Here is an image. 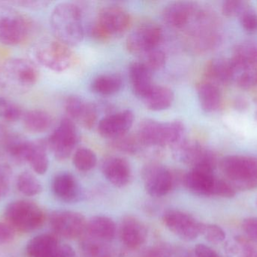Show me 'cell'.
<instances>
[{
	"instance_id": "cell-1",
	"label": "cell",
	"mask_w": 257,
	"mask_h": 257,
	"mask_svg": "<svg viewBox=\"0 0 257 257\" xmlns=\"http://www.w3.org/2000/svg\"><path fill=\"white\" fill-rule=\"evenodd\" d=\"M50 23L56 39L65 45L76 46L82 42V14L77 5L70 3L57 5L53 9Z\"/></svg>"
},
{
	"instance_id": "cell-2",
	"label": "cell",
	"mask_w": 257,
	"mask_h": 257,
	"mask_svg": "<svg viewBox=\"0 0 257 257\" xmlns=\"http://www.w3.org/2000/svg\"><path fill=\"white\" fill-rule=\"evenodd\" d=\"M220 169L235 190L248 191L257 188V157L228 155L220 162Z\"/></svg>"
},
{
	"instance_id": "cell-3",
	"label": "cell",
	"mask_w": 257,
	"mask_h": 257,
	"mask_svg": "<svg viewBox=\"0 0 257 257\" xmlns=\"http://www.w3.org/2000/svg\"><path fill=\"white\" fill-rule=\"evenodd\" d=\"M6 223L18 232H34L40 229L45 222V214L40 206L28 200L11 202L4 212Z\"/></svg>"
},
{
	"instance_id": "cell-4",
	"label": "cell",
	"mask_w": 257,
	"mask_h": 257,
	"mask_svg": "<svg viewBox=\"0 0 257 257\" xmlns=\"http://www.w3.org/2000/svg\"><path fill=\"white\" fill-rule=\"evenodd\" d=\"M186 188L196 196L232 198L236 190L226 180L214 176V172L192 168L183 178Z\"/></svg>"
},
{
	"instance_id": "cell-5",
	"label": "cell",
	"mask_w": 257,
	"mask_h": 257,
	"mask_svg": "<svg viewBox=\"0 0 257 257\" xmlns=\"http://www.w3.org/2000/svg\"><path fill=\"white\" fill-rule=\"evenodd\" d=\"M33 21L17 9L0 8V44L15 46L26 42L33 33Z\"/></svg>"
},
{
	"instance_id": "cell-6",
	"label": "cell",
	"mask_w": 257,
	"mask_h": 257,
	"mask_svg": "<svg viewBox=\"0 0 257 257\" xmlns=\"http://www.w3.org/2000/svg\"><path fill=\"white\" fill-rule=\"evenodd\" d=\"M192 21L195 24L187 35V43L190 49L202 53L215 48L220 38L214 15L208 11L197 9Z\"/></svg>"
},
{
	"instance_id": "cell-7",
	"label": "cell",
	"mask_w": 257,
	"mask_h": 257,
	"mask_svg": "<svg viewBox=\"0 0 257 257\" xmlns=\"http://www.w3.org/2000/svg\"><path fill=\"white\" fill-rule=\"evenodd\" d=\"M130 24L131 17L127 11L120 6H106L99 11L91 30L92 36L99 41H108L126 33Z\"/></svg>"
},
{
	"instance_id": "cell-8",
	"label": "cell",
	"mask_w": 257,
	"mask_h": 257,
	"mask_svg": "<svg viewBox=\"0 0 257 257\" xmlns=\"http://www.w3.org/2000/svg\"><path fill=\"white\" fill-rule=\"evenodd\" d=\"M71 47L57 39H42L33 48L36 60L50 70L61 72L67 70L74 61Z\"/></svg>"
},
{
	"instance_id": "cell-9",
	"label": "cell",
	"mask_w": 257,
	"mask_h": 257,
	"mask_svg": "<svg viewBox=\"0 0 257 257\" xmlns=\"http://www.w3.org/2000/svg\"><path fill=\"white\" fill-rule=\"evenodd\" d=\"M1 72L5 84L18 89L33 87L40 75L37 66L33 62L19 57L6 60Z\"/></svg>"
},
{
	"instance_id": "cell-10",
	"label": "cell",
	"mask_w": 257,
	"mask_h": 257,
	"mask_svg": "<svg viewBox=\"0 0 257 257\" xmlns=\"http://www.w3.org/2000/svg\"><path fill=\"white\" fill-rule=\"evenodd\" d=\"M172 149L176 160L191 166L192 168L205 169L214 172L217 165L215 154L199 142L186 138Z\"/></svg>"
},
{
	"instance_id": "cell-11",
	"label": "cell",
	"mask_w": 257,
	"mask_h": 257,
	"mask_svg": "<svg viewBox=\"0 0 257 257\" xmlns=\"http://www.w3.org/2000/svg\"><path fill=\"white\" fill-rule=\"evenodd\" d=\"M46 141L48 149L57 160L67 159L72 155L78 141L75 122L69 118L62 119Z\"/></svg>"
},
{
	"instance_id": "cell-12",
	"label": "cell",
	"mask_w": 257,
	"mask_h": 257,
	"mask_svg": "<svg viewBox=\"0 0 257 257\" xmlns=\"http://www.w3.org/2000/svg\"><path fill=\"white\" fill-rule=\"evenodd\" d=\"M145 190L153 197L169 194L175 185V177L170 169L158 162L147 164L142 169Z\"/></svg>"
},
{
	"instance_id": "cell-13",
	"label": "cell",
	"mask_w": 257,
	"mask_h": 257,
	"mask_svg": "<svg viewBox=\"0 0 257 257\" xmlns=\"http://www.w3.org/2000/svg\"><path fill=\"white\" fill-rule=\"evenodd\" d=\"M49 222L55 234L66 239L81 238L87 231V221L85 217L75 211H54L50 215Z\"/></svg>"
},
{
	"instance_id": "cell-14",
	"label": "cell",
	"mask_w": 257,
	"mask_h": 257,
	"mask_svg": "<svg viewBox=\"0 0 257 257\" xmlns=\"http://www.w3.org/2000/svg\"><path fill=\"white\" fill-rule=\"evenodd\" d=\"M163 39V30L154 23H145L136 27L126 39V48L133 54H142L156 49Z\"/></svg>"
},
{
	"instance_id": "cell-15",
	"label": "cell",
	"mask_w": 257,
	"mask_h": 257,
	"mask_svg": "<svg viewBox=\"0 0 257 257\" xmlns=\"http://www.w3.org/2000/svg\"><path fill=\"white\" fill-rule=\"evenodd\" d=\"M165 226L184 241H193L201 235L202 223L179 210H169L163 217Z\"/></svg>"
},
{
	"instance_id": "cell-16",
	"label": "cell",
	"mask_w": 257,
	"mask_h": 257,
	"mask_svg": "<svg viewBox=\"0 0 257 257\" xmlns=\"http://www.w3.org/2000/svg\"><path fill=\"white\" fill-rule=\"evenodd\" d=\"M68 117L78 122L86 129H91L97 120V109L92 103L87 102L76 95L69 96L65 102Z\"/></svg>"
},
{
	"instance_id": "cell-17",
	"label": "cell",
	"mask_w": 257,
	"mask_h": 257,
	"mask_svg": "<svg viewBox=\"0 0 257 257\" xmlns=\"http://www.w3.org/2000/svg\"><path fill=\"white\" fill-rule=\"evenodd\" d=\"M134 119V114L131 110L113 113L101 119L98 131L104 138L114 140L128 133Z\"/></svg>"
},
{
	"instance_id": "cell-18",
	"label": "cell",
	"mask_w": 257,
	"mask_h": 257,
	"mask_svg": "<svg viewBox=\"0 0 257 257\" xmlns=\"http://www.w3.org/2000/svg\"><path fill=\"white\" fill-rule=\"evenodd\" d=\"M119 236L126 248L139 250L146 242L148 229L139 219L133 216H126L120 221Z\"/></svg>"
},
{
	"instance_id": "cell-19",
	"label": "cell",
	"mask_w": 257,
	"mask_h": 257,
	"mask_svg": "<svg viewBox=\"0 0 257 257\" xmlns=\"http://www.w3.org/2000/svg\"><path fill=\"white\" fill-rule=\"evenodd\" d=\"M136 136L143 147V150L166 147L164 122L145 119L139 124Z\"/></svg>"
},
{
	"instance_id": "cell-20",
	"label": "cell",
	"mask_w": 257,
	"mask_h": 257,
	"mask_svg": "<svg viewBox=\"0 0 257 257\" xmlns=\"http://www.w3.org/2000/svg\"><path fill=\"white\" fill-rule=\"evenodd\" d=\"M197 6L190 2H174L166 6L163 12L165 22L172 28L183 29L193 21Z\"/></svg>"
},
{
	"instance_id": "cell-21",
	"label": "cell",
	"mask_w": 257,
	"mask_h": 257,
	"mask_svg": "<svg viewBox=\"0 0 257 257\" xmlns=\"http://www.w3.org/2000/svg\"><path fill=\"white\" fill-rule=\"evenodd\" d=\"M54 196L66 203H74L81 200L82 191L76 178L68 172H62L54 177L51 184Z\"/></svg>"
},
{
	"instance_id": "cell-22",
	"label": "cell",
	"mask_w": 257,
	"mask_h": 257,
	"mask_svg": "<svg viewBox=\"0 0 257 257\" xmlns=\"http://www.w3.org/2000/svg\"><path fill=\"white\" fill-rule=\"evenodd\" d=\"M236 72L231 59L216 57L208 62L204 73L206 81L219 86L229 84L235 78Z\"/></svg>"
},
{
	"instance_id": "cell-23",
	"label": "cell",
	"mask_w": 257,
	"mask_h": 257,
	"mask_svg": "<svg viewBox=\"0 0 257 257\" xmlns=\"http://www.w3.org/2000/svg\"><path fill=\"white\" fill-rule=\"evenodd\" d=\"M102 172L105 178L114 187H126L132 178L130 163L120 157H109L102 162Z\"/></svg>"
},
{
	"instance_id": "cell-24",
	"label": "cell",
	"mask_w": 257,
	"mask_h": 257,
	"mask_svg": "<svg viewBox=\"0 0 257 257\" xmlns=\"http://www.w3.org/2000/svg\"><path fill=\"white\" fill-rule=\"evenodd\" d=\"M60 246L55 235L40 234L28 241L26 253L28 257H57Z\"/></svg>"
},
{
	"instance_id": "cell-25",
	"label": "cell",
	"mask_w": 257,
	"mask_h": 257,
	"mask_svg": "<svg viewBox=\"0 0 257 257\" xmlns=\"http://www.w3.org/2000/svg\"><path fill=\"white\" fill-rule=\"evenodd\" d=\"M132 89L136 96L143 98L152 89V71L142 62H133L128 68Z\"/></svg>"
},
{
	"instance_id": "cell-26",
	"label": "cell",
	"mask_w": 257,
	"mask_h": 257,
	"mask_svg": "<svg viewBox=\"0 0 257 257\" xmlns=\"http://www.w3.org/2000/svg\"><path fill=\"white\" fill-rule=\"evenodd\" d=\"M230 59L237 71L257 69V42L244 41L237 44Z\"/></svg>"
},
{
	"instance_id": "cell-27",
	"label": "cell",
	"mask_w": 257,
	"mask_h": 257,
	"mask_svg": "<svg viewBox=\"0 0 257 257\" xmlns=\"http://www.w3.org/2000/svg\"><path fill=\"white\" fill-rule=\"evenodd\" d=\"M48 144L46 140H39L30 141L25 162L28 163L35 173L43 175L49 167L48 156Z\"/></svg>"
},
{
	"instance_id": "cell-28",
	"label": "cell",
	"mask_w": 257,
	"mask_h": 257,
	"mask_svg": "<svg viewBox=\"0 0 257 257\" xmlns=\"http://www.w3.org/2000/svg\"><path fill=\"white\" fill-rule=\"evenodd\" d=\"M117 226L112 219L106 216H95L87 221L86 235L101 241L110 242L115 238Z\"/></svg>"
},
{
	"instance_id": "cell-29",
	"label": "cell",
	"mask_w": 257,
	"mask_h": 257,
	"mask_svg": "<svg viewBox=\"0 0 257 257\" xmlns=\"http://www.w3.org/2000/svg\"><path fill=\"white\" fill-rule=\"evenodd\" d=\"M198 99L201 108L207 113L218 110L222 103L220 87L214 83L204 80L197 85Z\"/></svg>"
},
{
	"instance_id": "cell-30",
	"label": "cell",
	"mask_w": 257,
	"mask_h": 257,
	"mask_svg": "<svg viewBox=\"0 0 257 257\" xmlns=\"http://www.w3.org/2000/svg\"><path fill=\"white\" fill-rule=\"evenodd\" d=\"M173 92L169 88L154 85L148 94L142 98L145 107L153 111L167 110L174 101Z\"/></svg>"
},
{
	"instance_id": "cell-31",
	"label": "cell",
	"mask_w": 257,
	"mask_h": 257,
	"mask_svg": "<svg viewBox=\"0 0 257 257\" xmlns=\"http://www.w3.org/2000/svg\"><path fill=\"white\" fill-rule=\"evenodd\" d=\"M22 119L25 129L33 134H40L48 131L53 121L49 113L38 109L24 113Z\"/></svg>"
},
{
	"instance_id": "cell-32",
	"label": "cell",
	"mask_w": 257,
	"mask_h": 257,
	"mask_svg": "<svg viewBox=\"0 0 257 257\" xmlns=\"http://www.w3.org/2000/svg\"><path fill=\"white\" fill-rule=\"evenodd\" d=\"M109 243L85 234L81 238L80 249L84 257H114V248Z\"/></svg>"
},
{
	"instance_id": "cell-33",
	"label": "cell",
	"mask_w": 257,
	"mask_h": 257,
	"mask_svg": "<svg viewBox=\"0 0 257 257\" xmlns=\"http://www.w3.org/2000/svg\"><path fill=\"white\" fill-rule=\"evenodd\" d=\"M227 257H257V242L244 236H236L226 245Z\"/></svg>"
},
{
	"instance_id": "cell-34",
	"label": "cell",
	"mask_w": 257,
	"mask_h": 257,
	"mask_svg": "<svg viewBox=\"0 0 257 257\" xmlns=\"http://www.w3.org/2000/svg\"><path fill=\"white\" fill-rule=\"evenodd\" d=\"M123 86L121 77L117 74H104L96 77L90 84L91 90L98 95L108 96L120 92Z\"/></svg>"
},
{
	"instance_id": "cell-35",
	"label": "cell",
	"mask_w": 257,
	"mask_h": 257,
	"mask_svg": "<svg viewBox=\"0 0 257 257\" xmlns=\"http://www.w3.org/2000/svg\"><path fill=\"white\" fill-rule=\"evenodd\" d=\"M16 185L18 191L28 197L38 196L43 189L39 180L29 172H22L18 175Z\"/></svg>"
},
{
	"instance_id": "cell-36",
	"label": "cell",
	"mask_w": 257,
	"mask_h": 257,
	"mask_svg": "<svg viewBox=\"0 0 257 257\" xmlns=\"http://www.w3.org/2000/svg\"><path fill=\"white\" fill-rule=\"evenodd\" d=\"M110 145L113 149L130 155H136L143 151V147L136 134H131L127 133L121 137L111 140Z\"/></svg>"
},
{
	"instance_id": "cell-37",
	"label": "cell",
	"mask_w": 257,
	"mask_h": 257,
	"mask_svg": "<svg viewBox=\"0 0 257 257\" xmlns=\"http://www.w3.org/2000/svg\"><path fill=\"white\" fill-rule=\"evenodd\" d=\"M97 163V157L91 149L80 148L73 155V164L79 172H87L94 168Z\"/></svg>"
},
{
	"instance_id": "cell-38",
	"label": "cell",
	"mask_w": 257,
	"mask_h": 257,
	"mask_svg": "<svg viewBox=\"0 0 257 257\" xmlns=\"http://www.w3.org/2000/svg\"><path fill=\"white\" fill-rule=\"evenodd\" d=\"M23 115L24 113L18 104L5 97L0 96V119L9 122H16L22 119Z\"/></svg>"
},
{
	"instance_id": "cell-39",
	"label": "cell",
	"mask_w": 257,
	"mask_h": 257,
	"mask_svg": "<svg viewBox=\"0 0 257 257\" xmlns=\"http://www.w3.org/2000/svg\"><path fill=\"white\" fill-rule=\"evenodd\" d=\"M201 235H203L207 241L214 244L223 242L226 238L224 230L220 226L214 224L202 223Z\"/></svg>"
},
{
	"instance_id": "cell-40",
	"label": "cell",
	"mask_w": 257,
	"mask_h": 257,
	"mask_svg": "<svg viewBox=\"0 0 257 257\" xmlns=\"http://www.w3.org/2000/svg\"><path fill=\"white\" fill-rule=\"evenodd\" d=\"M142 63L151 71L158 70L166 64V55L161 50L156 49L145 54Z\"/></svg>"
},
{
	"instance_id": "cell-41",
	"label": "cell",
	"mask_w": 257,
	"mask_h": 257,
	"mask_svg": "<svg viewBox=\"0 0 257 257\" xmlns=\"http://www.w3.org/2000/svg\"><path fill=\"white\" fill-rule=\"evenodd\" d=\"M250 8L249 3L239 0H229L223 2L222 5V12L223 15L229 18L241 16V14Z\"/></svg>"
},
{
	"instance_id": "cell-42",
	"label": "cell",
	"mask_w": 257,
	"mask_h": 257,
	"mask_svg": "<svg viewBox=\"0 0 257 257\" xmlns=\"http://www.w3.org/2000/svg\"><path fill=\"white\" fill-rule=\"evenodd\" d=\"M174 249L169 244H158L147 247L138 257H173Z\"/></svg>"
},
{
	"instance_id": "cell-43",
	"label": "cell",
	"mask_w": 257,
	"mask_h": 257,
	"mask_svg": "<svg viewBox=\"0 0 257 257\" xmlns=\"http://www.w3.org/2000/svg\"><path fill=\"white\" fill-rule=\"evenodd\" d=\"M237 85L243 90H250L257 86V69L241 70L236 78Z\"/></svg>"
},
{
	"instance_id": "cell-44",
	"label": "cell",
	"mask_w": 257,
	"mask_h": 257,
	"mask_svg": "<svg viewBox=\"0 0 257 257\" xmlns=\"http://www.w3.org/2000/svg\"><path fill=\"white\" fill-rule=\"evenodd\" d=\"M240 24L244 31L250 34L257 33V14L253 9H247L239 17Z\"/></svg>"
},
{
	"instance_id": "cell-45",
	"label": "cell",
	"mask_w": 257,
	"mask_h": 257,
	"mask_svg": "<svg viewBox=\"0 0 257 257\" xmlns=\"http://www.w3.org/2000/svg\"><path fill=\"white\" fill-rule=\"evenodd\" d=\"M12 172L8 164H0V196L7 194L10 187Z\"/></svg>"
},
{
	"instance_id": "cell-46",
	"label": "cell",
	"mask_w": 257,
	"mask_h": 257,
	"mask_svg": "<svg viewBox=\"0 0 257 257\" xmlns=\"http://www.w3.org/2000/svg\"><path fill=\"white\" fill-rule=\"evenodd\" d=\"M246 237L257 242V217L245 219L241 225Z\"/></svg>"
},
{
	"instance_id": "cell-47",
	"label": "cell",
	"mask_w": 257,
	"mask_h": 257,
	"mask_svg": "<svg viewBox=\"0 0 257 257\" xmlns=\"http://www.w3.org/2000/svg\"><path fill=\"white\" fill-rule=\"evenodd\" d=\"M15 237V231L7 223L0 222V246L12 242Z\"/></svg>"
},
{
	"instance_id": "cell-48",
	"label": "cell",
	"mask_w": 257,
	"mask_h": 257,
	"mask_svg": "<svg viewBox=\"0 0 257 257\" xmlns=\"http://www.w3.org/2000/svg\"><path fill=\"white\" fill-rule=\"evenodd\" d=\"M196 257H221L214 249L203 244H199L195 247Z\"/></svg>"
},
{
	"instance_id": "cell-49",
	"label": "cell",
	"mask_w": 257,
	"mask_h": 257,
	"mask_svg": "<svg viewBox=\"0 0 257 257\" xmlns=\"http://www.w3.org/2000/svg\"><path fill=\"white\" fill-rule=\"evenodd\" d=\"M16 3L27 9H41L46 7L50 3L47 1H19Z\"/></svg>"
},
{
	"instance_id": "cell-50",
	"label": "cell",
	"mask_w": 257,
	"mask_h": 257,
	"mask_svg": "<svg viewBox=\"0 0 257 257\" xmlns=\"http://www.w3.org/2000/svg\"><path fill=\"white\" fill-rule=\"evenodd\" d=\"M57 257H77L74 249L68 244H61Z\"/></svg>"
},
{
	"instance_id": "cell-51",
	"label": "cell",
	"mask_w": 257,
	"mask_h": 257,
	"mask_svg": "<svg viewBox=\"0 0 257 257\" xmlns=\"http://www.w3.org/2000/svg\"><path fill=\"white\" fill-rule=\"evenodd\" d=\"M255 117H256V119L257 121V110H256V115H255Z\"/></svg>"
},
{
	"instance_id": "cell-52",
	"label": "cell",
	"mask_w": 257,
	"mask_h": 257,
	"mask_svg": "<svg viewBox=\"0 0 257 257\" xmlns=\"http://www.w3.org/2000/svg\"><path fill=\"white\" fill-rule=\"evenodd\" d=\"M1 197H2V196H0V198H1Z\"/></svg>"
}]
</instances>
